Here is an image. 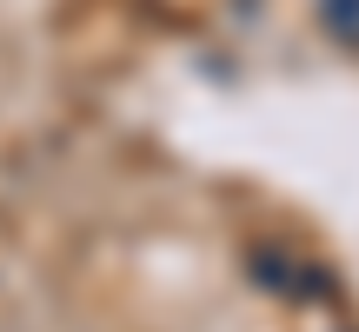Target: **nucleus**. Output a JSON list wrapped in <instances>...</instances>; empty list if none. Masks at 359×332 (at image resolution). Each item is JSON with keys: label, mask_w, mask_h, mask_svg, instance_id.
Here are the masks:
<instances>
[{"label": "nucleus", "mask_w": 359, "mask_h": 332, "mask_svg": "<svg viewBox=\"0 0 359 332\" xmlns=\"http://www.w3.org/2000/svg\"><path fill=\"white\" fill-rule=\"evenodd\" d=\"M326 27L339 40H359V0H326Z\"/></svg>", "instance_id": "nucleus-1"}]
</instances>
